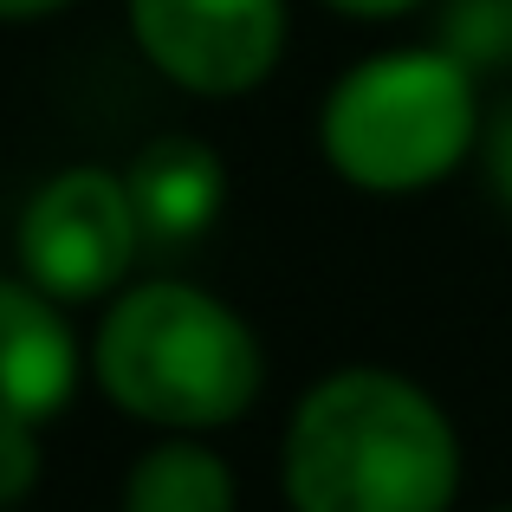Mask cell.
I'll return each mask as SVG.
<instances>
[{"label": "cell", "mask_w": 512, "mask_h": 512, "mask_svg": "<svg viewBox=\"0 0 512 512\" xmlns=\"http://www.w3.org/2000/svg\"><path fill=\"white\" fill-rule=\"evenodd\" d=\"M461 428L415 376L344 363L318 376L279 435V493L292 512H454Z\"/></svg>", "instance_id": "1"}, {"label": "cell", "mask_w": 512, "mask_h": 512, "mask_svg": "<svg viewBox=\"0 0 512 512\" xmlns=\"http://www.w3.org/2000/svg\"><path fill=\"white\" fill-rule=\"evenodd\" d=\"M104 402L156 435H214L253 415L266 344L227 299L188 279H137L91 331Z\"/></svg>", "instance_id": "2"}, {"label": "cell", "mask_w": 512, "mask_h": 512, "mask_svg": "<svg viewBox=\"0 0 512 512\" xmlns=\"http://www.w3.org/2000/svg\"><path fill=\"white\" fill-rule=\"evenodd\" d=\"M474 72L448 46H389L344 65L318 104V156L344 188L402 201L480 150Z\"/></svg>", "instance_id": "3"}, {"label": "cell", "mask_w": 512, "mask_h": 512, "mask_svg": "<svg viewBox=\"0 0 512 512\" xmlns=\"http://www.w3.org/2000/svg\"><path fill=\"white\" fill-rule=\"evenodd\" d=\"M20 273L59 305L117 299L130 286V266L143 260V221L130 208L124 169L72 163L26 195L13 227Z\"/></svg>", "instance_id": "4"}, {"label": "cell", "mask_w": 512, "mask_h": 512, "mask_svg": "<svg viewBox=\"0 0 512 512\" xmlns=\"http://www.w3.org/2000/svg\"><path fill=\"white\" fill-rule=\"evenodd\" d=\"M143 65L175 91L234 104L260 91L286 59V0H124Z\"/></svg>", "instance_id": "5"}, {"label": "cell", "mask_w": 512, "mask_h": 512, "mask_svg": "<svg viewBox=\"0 0 512 512\" xmlns=\"http://www.w3.org/2000/svg\"><path fill=\"white\" fill-rule=\"evenodd\" d=\"M85 350L52 292H39L26 273H0V422L46 428L72 409Z\"/></svg>", "instance_id": "6"}, {"label": "cell", "mask_w": 512, "mask_h": 512, "mask_svg": "<svg viewBox=\"0 0 512 512\" xmlns=\"http://www.w3.org/2000/svg\"><path fill=\"white\" fill-rule=\"evenodd\" d=\"M124 188L143 221V247L188 253L214 234L227 208V163L214 143L188 137V130H163L124 163Z\"/></svg>", "instance_id": "7"}, {"label": "cell", "mask_w": 512, "mask_h": 512, "mask_svg": "<svg viewBox=\"0 0 512 512\" xmlns=\"http://www.w3.org/2000/svg\"><path fill=\"white\" fill-rule=\"evenodd\" d=\"M240 480L201 435H163L130 461L124 512H234Z\"/></svg>", "instance_id": "8"}, {"label": "cell", "mask_w": 512, "mask_h": 512, "mask_svg": "<svg viewBox=\"0 0 512 512\" xmlns=\"http://www.w3.org/2000/svg\"><path fill=\"white\" fill-rule=\"evenodd\" d=\"M441 46H448L467 72L512 65V0H448V13H441Z\"/></svg>", "instance_id": "9"}, {"label": "cell", "mask_w": 512, "mask_h": 512, "mask_svg": "<svg viewBox=\"0 0 512 512\" xmlns=\"http://www.w3.org/2000/svg\"><path fill=\"white\" fill-rule=\"evenodd\" d=\"M46 480V454H39L33 422H0V512H20Z\"/></svg>", "instance_id": "10"}, {"label": "cell", "mask_w": 512, "mask_h": 512, "mask_svg": "<svg viewBox=\"0 0 512 512\" xmlns=\"http://www.w3.org/2000/svg\"><path fill=\"white\" fill-rule=\"evenodd\" d=\"M480 169H487V188H493V201L512 214V91L500 104H493V117L480 124Z\"/></svg>", "instance_id": "11"}, {"label": "cell", "mask_w": 512, "mask_h": 512, "mask_svg": "<svg viewBox=\"0 0 512 512\" xmlns=\"http://www.w3.org/2000/svg\"><path fill=\"white\" fill-rule=\"evenodd\" d=\"M318 7L344 13V20H402V13H415L422 0H318Z\"/></svg>", "instance_id": "12"}, {"label": "cell", "mask_w": 512, "mask_h": 512, "mask_svg": "<svg viewBox=\"0 0 512 512\" xmlns=\"http://www.w3.org/2000/svg\"><path fill=\"white\" fill-rule=\"evenodd\" d=\"M72 0H0V26H26V20H52Z\"/></svg>", "instance_id": "13"}, {"label": "cell", "mask_w": 512, "mask_h": 512, "mask_svg": "<svg viewBox=\"0 0 512 512\" xmlns=\"http://www.w3.org/2000/svg\"><path fill=\"white\" fill-rule=\"evenodd\" d=\"M493 512H512V506H493Z\"/></svg>", "instance_id": "14"}]
</instances>
